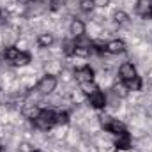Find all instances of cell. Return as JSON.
Listing matches in <instances>:
<instances>
[{
	"label": "cell",
	"instance_id": "cell-1",
	"mask_svg": "<svg viewBox=\"0 0 152 152\" xmlns=\"http://www.w3.org/2000/svg\"><path fill=\"white\" fill-rule=\"evenodd\" d=\"M34 126L37 127L39 131H50L51 127L57 126V112L48 110V108L39 110L37 117L34 118Z\"/></svg>",
	"mask_w": 152,
	"mask_h": 152
},
{
	"label": "cell",
	"instance_id": "cell-2",
	"mask_svg": "<svg viewBox=\"0 0 152 152\" xmlns=\"http://www.w3.org/2000/svg\"><path fill=\"white\" fill-rule=\"evenodd\" d=\"M99 122H101V126H103V129L106 133H112L115 136L120 134V133H124V131H127L126 129V124L122 120H118L115 117H110V115H101L99 117Z\"/></svg>",
	"mask_w": 152,
	"mask_h": 152
},
{
	"label": "cell",
	"instance_id": "cell-3",
	"mask_svg": "<svg viewBox=\"0 0 152 152\" xmlns=\"http://www.w3.org/2000/svg\"><path fill=\"white\" fill-rule=\"evenodd\" d=\"M57 83H58V80H57L55 75H44L37 81L36 90H37L39 96H48V94H51L57 88Z\"/></svg>",
	"mask_w": 152,
	"mask_h": 152
},
{
	"label": "cell",
	"instance_id": "cell-4",
	"mask_svg": "<svg viewBox=\"0 0 152 152\" xmlns=\"http://www.w3.org/2000/svg\"><path fill=\"white\" fill-rule=\"evenodd\" d=\"M88 97V104L94 108V110H104L106 108V104H108V99H106V94L97 87L90 96H87Z\"/></svg>",
	"mask_w": 152,
	"mask_h": 152
},
{
	"label": "cell",
	"instance_id": "cell-5",
	"mask_svg": "<svg viewBox=\"0 0 152 152\" xmlns=\"http://www.w3.org/2000/svg\"><path fill=\"white\" fill-rule=\"evenodd\" d=\"M138 73H136V67L131 64V62H124V64H120V67H118V78H120V81L122 83H126V81H131L133 78H136Z\"/></svg>",
	"mask_w": 152,
	"mask_h": 152
},
{
	"label": "cell",
	"instance_id": "cell-6",
	"mask_svg": "<svg viewBox=\"0 0 152 152\" xmlns=\"http://www.w3.org/2000/svg\"><path fill=\"white\" fill-rule=\"evenodd\" d=\"M134 12L143 20L152 18V0H138L134 4Z\"/></svg>",
	"mask_w": 152,
	"mask_h": 152
},
{
	"label": "cell",
	"instance_id": "cell-7",
	"mask_svg": "<svg viewBox=\"0 0 152 152\" xmlns=\"http://www.w3.org/2000/svg\"><path fill=\"white\" fill-rule=\"evenodd\" d=\"M126 50H127V46L122 39H112L104 46V51L110 55H122V53H126Z\"/></svg>",
	"mask_w": 152,
	"mask_h": 152
},
{
	"label": "cell",
	"instance_id": "cell-8",
	"mask_svg": "<svg viewBox=\"0 0 152 152\" xmlns=\"http://www.w3.org/2000/svg\"><path fill=\"white\" fill-rule=\"evenodd\" d=\"M76 81L78 83H88V81H94V69L90 66H83V67H78L75 71Z\"/></svg>",
	"mask_w": 152,
	"mask_h": 152
},
{
	"label": "cell",
	"instance_id": "cell-9",
	"mask_svg": "<svg viewBox=\"0 0 152 152\" xmlns=\"http://www.w3.org/2000/svg\"><path fill=\"white\" fill-rule=\"evenodd\" d=\"M85 30H87V25H85L81 20H78V18L71 20V23H69V34H71L75 39L85 36Z\"/></svg>",
	"mask_w": 152,
	"mask_h": 152
},
{
	"label": "cell",
	"instance_id": "cell-10",
	"mask_svg": "<svg viewBox=\"0 0 152 152\" xmlns=\"http://www.w3.org/2000/svg\"><path fill=\"white\" fill-rule=\"evenodd\" d=\"M131 145H133V140H131V134H129L127 131L117 134V138H115V147H117V149L127 151V149H131Z\"/></svg>",
	"mask_w": 152,
	"mask_h": 152
},
{
	"label": "cell",
	"instance_id": "cell-11",
	"mask_svg": "<svg viewBox=\"0 0 152 152\" xmlns=\"http://www.w3.org/2000/svg\"><path fill=\"white\" fill-rule=\"evenodd\" d=\"M39 113V108H37V104H32V103H25L23 106H21V115L25 117V118H36Z\"/></svg>",
	"mask_w": 152,
	"mask_h": 152
},
{
	"label": "cell",
	"instance_id": "cell-12",
	"mask_svg": "<svg viewBox=\"0 0 152 152\" xmlns=\"http://www.w3.org/2000/svg\"><path fill=\"white\" fill-rule=\"evenodd\" d=\"M55 42V37H53V34H50V32H44V34H39L37 37V44L41 48H50L51 44Z\"/></svg>",
	"mask_w": 152,
	"mask_h": 152
},
{
	"label": "cell",
	"instance_id": "cell-13",
	"mask_svg": "<svg viewBox=\"0 0 152 152\" xmlns=\"http://www.w3.org/2000/svg\"><path fill=\"white\" fill-rule=\"evenodd\" d=\"M18 55H20V48H16V46H12V44L4 48V58H5V60H9V62H14Z\"/></svg>",
	"mask_w": 152,
	"mask_h": 152
},
{
	"label": "cell",
	"instance_id": "cell-14",
	"mask_svg": "<svg viewBox=\"0 0 152 152\" xmlns=\"http://www.w3.org/2000/svg\"><path fill=\"white\" fill-rule=\"evenodd\" d=\"M113 21L117 25H120V27L129 25V16H127V12H124V11H115L113 12Z\"/></svg>",
	"mask_w": 152,
	"mask_h": 152
},
{
	"label": "cell",
	"instance_id": "cell-15",
	"mask_svg": "<svg viewBox=\"0 0 152 152\" xmlns=\"http://www.w3.org/2000/svg\"><path fill=\"white\" fill-rule=\"evenodd\" d=\"M32 62V57H30V53H27V51H20V55L16 57V60L12 62L14 66H27V64H30Z\"/></svg>",
	"mask_w": 152,
	"mask_h": 152
},
{
	"label": "cell",
	"instance_id": "cell-16",
	"mask_svg": "<svg viewBox=\"0 0 152 152\" xmlns=\"http://www.w3.org/2000/svg\"><path fill=\"white\" fill-rule=\"evenodd\" d=\"M75 48H76V41H64L62 42V53L66 57H73L75 55Z\"/></svg>",
	"mask_w": 152,
	"mask_h": 152
},
{
	"label": "cell",
	"instance_id": "cell-17",
	"mask_svg": "<svg viewBox=\"0 0 152 152\" xmlns=\"http://www.w3.org/2000/svg\"><path fill=\"white\" fill-rule=\"evenodd\" d=\"M124 85H126V88H127V90H142L143 81H142V78H140V76H136V78H133L131 81H126Z\"/></svg>",
	"mask_w": 152,
	"mask_h": 152
},
{
	"label": "cell",
	"instance_id": "cell-18",
	"mask_svg": "<svg viewBox=\"0 0 152 152\" xmlns=\"http://www.w3.org/2000/svg\"><path fill=\"white\" fill-rule=\"evenodd\" d=\"M80 88L83 90V94H85V96H90L97 87H96V83H94V81H88V83H80Z\"/></svg>",
	"mask_w": 152,
	"mask_h": 152
},
{
	"label": "cell",
	"instance_id": "cell-19",
	"mask_svg": "<svg viewBox=\"0 0 152 152\" xmlns=\"http://www.w3.org/2000/svg\"><path fill=\"white\" fill-rule=\"evenodd\" d=\"M80 9L85 12H90L94 9V2L92 0H80Z\"/></svg>",
	"mask_w": 152,
	"mask_h": 152
},
{
	"label": "cell",
	"instance_id": "cell-20",
	"mask_svg": "<svg viewBox=\"0 0 152 152\" xmlns=\"http://www.w3.org/2000/svg\"><path fill=\"white\" fill-rule=\"evenodd\" d=\"M113 92H115V96H118V97H126V96H127V88H126L124 83H122V85H115Z\"/></svg>",
	"mask_w": 152,
	"mask_h": 152
},
{
	"label": "cell",
	"instance_id": "cell-21",
	"mask_svg": "<svg viewBox=\"0 0 152 152\" xmlns=\"http://www.w3.org/2000/svg\"><path fill=\"white\" fill-rule=\"evenodd\" d=\"M69 122V113L67 112H57V124H67Z\"/></svg>",
	"mask_w": 152,
	"mask_h": 152
},
{
	"label": "cell",
	"instance_id": "cell-22",
	"mask_svg": "<svg viewBox=\"0 0 152 152\" xmlns=\"http://www.w3.org/2000/svg\"><path fill=\"white\" fill-rule=\"evenodd\" d=\"M94 2V7H108L110 5V0H92Z\"/></svg>",
	"mask_w": 152,
	"mask_h": 152
},
{
	"label": "cell",
	"instance_id": "cell-23",
	"mask_svg": "<svg viewBox=\"0 0 152 152\" xmlns=\"http://www.w3.org/2000/svg\"><path fill=\"white\" fill-rule=\"evenodd\" d=\"M30 152H42V151H39V149H34V151H30Z\"/></svg>",
	"mask_w": 152,
	"mask_h": 152
},
{
	"label": "cell",
	"instance_id": "cell-24",
	"mask_svg": "<svg viewBox=\"0 0 152 152\" xmlns=\"http://www.w3.org/2000/svg\"><path fill=\"white\" fill-rule=\"evenodd\" d=\"M30 2H39V0H30Z\"/></svg>",
	"mask_w": 152,
	"mask_h": 152
},
{
	"label": "cell",
	"instance_id": "cell-25",
	"mask_svg": "<svg viewBox=\"0 0 152 152\" xmlns=\"http://www.w3.org/2000/svg\"><path fill=\"white\" fill-rule=\"evenodd\" d=\"M0 18H2V11H0Z\"/></svg>",
	"mask_w": 152,
	"mask_h": 152
}]
</instances>
